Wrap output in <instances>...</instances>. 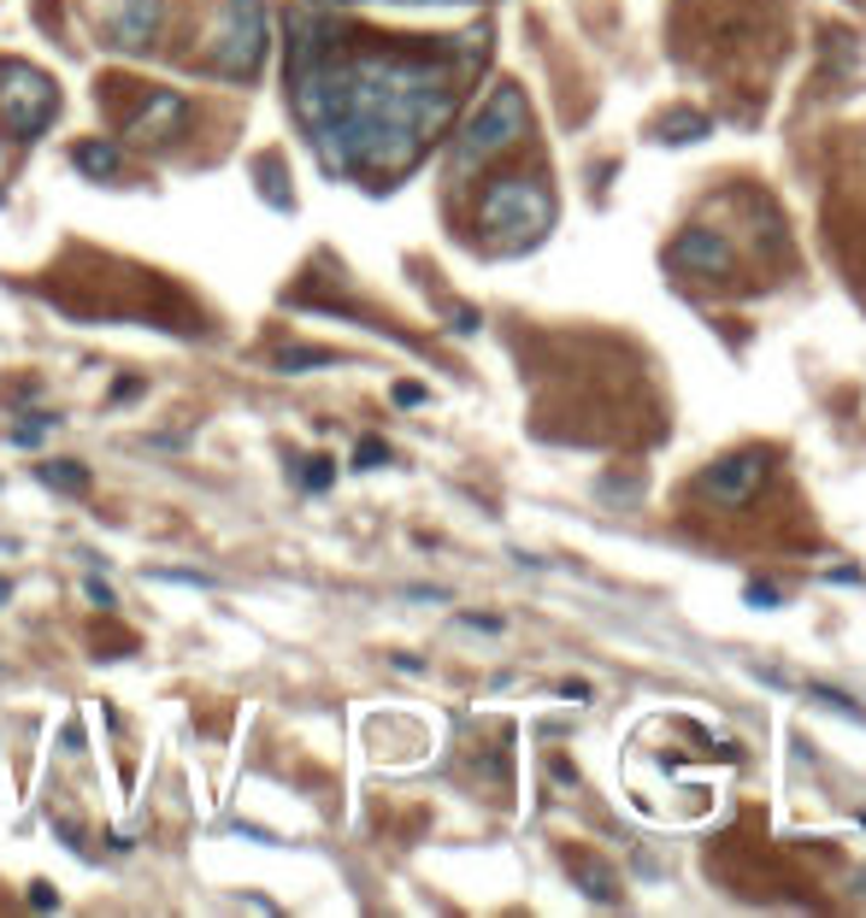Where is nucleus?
Segmentation results:
<instances>
[{
    "label": "nucleus",
    "mask_w": 866,
    "mask_h": 918,
    "mask_svg": "<svg viewBox=\"0 0 866 918\" xmlns=\"http://www.w3.org/2000/svg\"><path fill=\"white\" fill-rule=\"evenodd\" d=\"M95 30L112 53H148L166 30V0H95Z\"/></svg>",
    "instance_id": "6"
},
{
    "label": "nucleus",
    "mask_w": 866,
    "mask_h": 918,
    "mask_svg": "<svg viewBox=\"0 0 866 918\" xmlns=\"http://www.w3.org/2000/svg\"><path fill=\"white\" fill-rule=\"evenodd\" d=\"M289 100L330 178L371 188L407 178L425 148L454 124L460 65L413 53L389 36H359L295 12L289 19Z\"/></svg>",
    "instance_id": "1"
},
{
    "label": "nucleus",
    "mask_w": 866,
    "mask_h": 918,
    "mask_svg": "<svg viewBox=\"0 0 866 918\" xmlns=\"http://www.w3.org/2000/svg\"><path fill=\"white\" fill-rule=\"evenodd\" d=\"M548 218H554V195L542 188V178H489L484 195H478V230H489V242L501 247V254H513V247H530L548 230Z\"/></svg>",
    "instance_id": "2"
},
{
    "label": "nucleus",
    "mask_w": 866,
    "mask_h": 918,
    "mask_svg": "<svg viewBox=\"0 0 866 918\" xmlns=\"http://www.w3.org/2000/svg\"><path fill=\"white\" fill-rule=\"evenodd\" d=\"M271 30H266V0H224V12L212 19L207 48H200V71L224 83H254L266 65Z\"/></svg>",
    "instance_id": "4"
},
{
    "label": "nucleus",
    "mask_w": 866,
    "mask_h": 918,
    "mask_svg": "<svg viewBox=\"0 0 866 918\" xmlns=\"http://www.w3.org/2000/svg\"><path fill=\"white\" fill-rule=\"evenodd\" d=\"M36 477L48 484L53 494H89V465H77V460H48V465H36Z\"/></svg>",
    "instance_id": "9"
},
{
    "label": "nucleus",
    "mask_w": 866,
    "mask_h": 918,
    "mask_svg": "<svg viewBox=\"0 0 866 918\" xmlns=\"http://www.w3.org/2000/svg\"><path fill=\"white\" fill-rule=\"evenodd\" d=\"M383 460H389V448L378 442V436H366V442L354 448V465H359V472H371V465H383Z\"/></svg>",
    "instance_id": "11"
},
{
    "label": "nucleus",
    "mask_w": 866,
    "mask_h": 918,
    "mask_svg": "<svg viewBox=\"0 0 866 918\" xmlns=\"http://www.w3.org/2000/svg\"><path fill=\"white\" fill-rule=\"evenodd\" d=\"M395 401H401V406H413V401H425V389H418V383H401V389H395Z\"/></svg>",
    "instance_id": "18"
},
{
    "label": "nucleus",
    "mask_w": 866,
    "mask_h": 918,
    "mask_svg": "<svg viewBox=\"0 0 866 918\" xmlns=\"http://www.w3.org/2000/svg\"><path fill=\"white\" fill-rule=\"evenodd\" d=\"M190 119H195L190 95L148 89V100L124 119V142H130V148H166V142H178L183 130H190Z\"/></svg>",
    "instance_id": "7"
},
{
    "label": "nucleus",
    "mask_w": 866,
    "mask_h": 918,
    "mask_svg": "<svg viewBox=\"0 0 866 918\" xmlns=\"http://www.w3.org/2000/svg\"><path fill=\"white\" fill-rule=\"evenodd\" d=\"M71 166H77L89 183H112L124 171V148L119 142H77V148H71Z\"/></svg>",
    "instance_id": "8"
},
{
    "label": "nucleus",
    "mask_w": 866,
    "mask_h": 918,
    "mask_svg": "<svg viewBox=\"0 0 866 918\" xmlns=\"http://www.w3.org/2000/svg\"><path fill=\"white\" fill-rule=\"evenodd\" d=\"M60 742H65V754H83V731H77V724H65Z\"/></svg>",
    "instance_id": "17"
},
{
    "label": "nucleus",
    "mask_w": 866,
    "mask_h": 918,
    "mask_svg": "<svg viewBox=\"0 0 866 918\" xmlns=\"http://www.w3.org/2000/svg\"><path fill=\"white\" fill-rule=\"evenodd\" d=\"M60 119V83L31 60H0V130L12 142H36Z\"/></svg>",
    "instance_id": "5"
},
{
    "label": "nucleus",
    "mask_w": 866,
    "mask_h": 918,
    "mask_svg": "<svg viewBox=\"0 0 866 918\" xmlns=\"http://www.w3.org/2000/svg\"><path fill=\"white\" fill-rule=\"evenodd\" d=\"M530 136V112H525V95L513 89V83H501L496 95L484 100L478 112H472V124L454 136V159H449V178L466 183L472 171H484L489 159L513 154L519 142Z\"/></svg>",
    "instance_id": "3"
},
{
    "label": "nucleus",
    "mask_w": 866,
    "mask_h": 918,
    "mask_svg": "<svg viewBox=\"0 0 866 918\" xmlns=\"http://www.w3.org/2000/svg\"><path fill=\"white\" fill-rule=\"evenodd\" d=\"M7 595H12V583H0V601H7Z\"/></svg>",
    "instance_id": "19"
},
{
    "label": "nucleus",
    "mask_w": 866,
    "mask_h": 918,
    "mask_svg": "<svg viewBox=\"0 0 866 918\" xmlns=\"http://www.w3.org/2000/svg\"><path fill=\"white\" fill-rule=\"evenodd\" d=\"M89 601H95L100 612H112V607H119V595H112V589H107V583H100V577H89Z\"/></svg>",
    "instance_id": "15"
},
{
    "label": "nucleus",
    "mask_w": 866,
    "mask_h": 918,
    "mask_svg": "<svg viewBox=\"0 0 866 918\" xmlns=\"http://www.w3.org/2000/svg\"><path fill=\"white\" fill-rule=\"evenodd\" d=\"M130 395H142V377H119L112 383V401H130Z\"/></svg>",
    "instance_id": "16"
},
{
    "label": "nucleus",
    "mask_w": 866,
    "mask_h": 918,
    "mask_svg": "<svg viewBox=\"0 0 866 918\" xmlns=\"http://www.w3.org/2000/svg\"><path fill=\"white\" fill-rule=\"evenodd\" d=\"M31 907H36V913L60 907V889H53V883H31Z\"/></svg>",
    "instance_id": "13"
},
{
    "label": "nucleus",
    "mask_w": 866,
    "mask_h": 918,
    "mask_svg": "<svg viewBox=\"0 0 866 918\" xmlns=\"http://www.w3.org/2000/svg\"><path fill=\"white\" fill-rule=\"evenodd\" d=\"M330 460H307V472H301V489H330Z\"/></svg>",
    "instance_id": "12"
},
{
    "label": "nucleus",
    "mask_w": 866,
    "mask_h": 918,
    "mask_svg": "<svg viewBox=\"0 0 866 918\" xmlns=\"http://www.w3.org/2000/svg\"><path fill=\"white\" fill-rule=\"evenodd\" d=\"M0 200H7V195H0Z\"/></svg>",
    "instance_id": "20"
},
{
    "label": "nucleus",
    "mask_w": 866,
    "mask_h": 918,
    "mask_svg": "<svg viewBox=\"0 0 866 918\" xmlns=\"http://www.w3.org/2000/svg\"><path fill=\"white\" fill-rule=\"evenodd\" d=\"M342 354H330V347H283L278 354V371H319V366H337Z\"/></svg>",
    "instance_id": "10"
},
{
    "label": "nucleus",
    "mask_w": 866,
    "mask_h": 918,
    "mask_svg": "<svg viewBox=\"0 0 866 918\" xmlns=\"http://www.w3.org/2000/svg\"><path fill=\"white\" fill-rule=\"evenodd\" d=\"M154 583H195V589H212L207 572H154Z\"/></svg>",
    "instance_id": "14"
}]
</instances>
